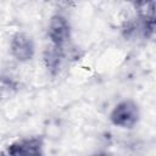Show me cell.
Returning a JSON list of instances; mask_svg holds the SVG:
<instances>
[{"mask_svg":"<svg viewBox=\"0 0 156 156\" xmlns=\"http://www.w3.org/2000/svg\"><path fill=\"white\" fill-rule=\"evenodd\" d=\"M44 143L39 136L24 138L7 145L1 156H43Z\"/></svg>","mask_w":156,"mask_h":156,"instance_id":"cell-1","label":"cell"},{"mask_svg":"<svg viewBox=\"0 0 156 156\" xmlns=\"http://www.w3.org/2000/svg\"><path fill=\"white\" fill-rule=\"evenodd\" d=\"M111 122L122 128H132L139 119V107L132 100H126L115 106L110 115Z\"/></svg>","mask_w":156,"mask_h":156,"instance_id":"cell-2","label":"cell"},{"mask_svg":"<svg viewBox=\"0 0 156 156\" xmlns=\"http://www.w3.org/2000/svg\"><path fill=\"white\" fill-rule=\"evenodd\" d=\"M48 34L52 43V46L62 49L71 35L69 23L66 17H63L62 15H54L50 20Z\"/></svg>","mask_w":156,"mask_h":156,"instance_id":"cell-3","label":"cell"},{"mask_svg":"<svg viewBox=\"0 0 156 156\" xmlns=\"http://www.w3.org/2000/svg\"><path fill=\"white\" fill-rule=\"evenodd\" d=\"M11 52L21 62L28 61L34 55V44L30 37L24 33H17L11 40Z\"/></svg>","mask_w":156,"mask_h":156,"instance_id":"cell-4","label":"cell"},{"mask_svg":"<svg viewBox=\"0 0 156 156\" xmlns=\"http://www.w3.org/2000/svg\"><path fill=\"white\" fill-rule=\"evenodd\" d=\"M62 56H63V54H62V49L51 46L50 49L48 48V49L45 50V54H44V61H45V65H46L48 69H49L52 74H55V73L58 71V67H60Z\"/></svg>","mask_w":156,"mask_h":156,"instance_id":"cell-5","label":"cell"},{"mask_svg":"<svg viewBox=\"0 0 156 156\" xmlns=\"http://www.w3.org/2000/svg\"><path fill=\"white\" fill-rule=\"evenodd\" d=\"M94 156H108V155H106V154H96Z\"/></svg>","mask_w":156,"mask_h":156,"instance_id":"cell-6","label":"cell"}]
</instances>
